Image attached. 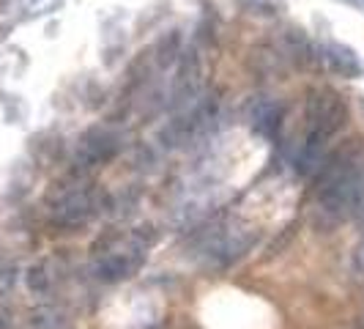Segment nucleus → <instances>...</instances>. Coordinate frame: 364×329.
I'll return each mask as SVG.
<instances>
[{"instance_id":"obj_5","label":"nucleus","mask_w":364,"mask_h":329,"mask_svg":"<svg viewBox=\"0 0 364 329\" xmlns=\"http://www.w3.org/2000/svg\"><path fill=\"white\" fill-rule=\"evenodd\" d=\"M326 61L337 69V72L343 74H359V61H356V55L350 53L348 47H340V44H331L328 47V55Z\"/></svg>"},{"instance_id":"obj_7","label":"nucleus","mask_w":364,"mask_h":329,"mask_svg":"<svg viewBox=\"0 0 364 329\" xmlns=\"http://www.w3.org/2000/svg\"><path fill=\"white\" fill-rule=\"evenodd\" d=\"M60 0H22V6H25V11L31 14V17H38V14H47L50 9H55Z\"/></svg>"},{"instance_id":"obj_1","label":"nucleus","mask_w":364,"mask_h":329,"mask_svg":"<svg viewBox=\"0 0 364 329\" xmlns=\"http://www.w3.org/2000/svg\"><path fill=\"white\" fill-rule=\"evenodd\" d=\"M321 209L337 219L364 217V154L328 164L318 189Z\"/></svg>"},{"instance_id":"obj_6","label":"nucleus","mask_w":364,"mask_h":329,"mask_svg":"<svg viewBox=\"0 0 364 329\" xmlns=\"http://www.w3.org/2000/svg\"><path fill=\"white\" fill-rule=\"evenodd\" d=\"M279 124V108H274V105H260L255 110V127L257 129H274Z\"/></svg>"},{"instance_id":"obj_2","label":"nucleus","mask_w":364,"mask_h":329,"mask_svg":"<svg viewBox=\"0 0 364 329\" xmlns=\"http://www.w3.org/2000/svg\"><path fill=\"white\" fill-rule=\"evenodd\" d=\"M348 108L334 91H318L307 102V135L296 154V167L301 173H312L321 164V154L326 140L346 127Z\"/></svg>"},{"instance_id":"obj_8","label":"nucleus","mask_w":364,"mask_h":329,"mask_svg":"<svg viewBox=\"0 0 364 329\" xmlns=\"http://www.w3.org/2000/svg\"><path fill=\"white\" fill-rule=\"evenodd\" d=\"M356 269L364 272V239H362V244L356 247Z\"/></svg>"},{"instance_id":"obj_4","label":"nucleus","mask_w":364,"mask_h":329,"mask_svg":"<svg viewBox=\"0 0 364 329\" xmlns=\"http://www.w3.org/2000/svg\"><path fill=\"white\" fill-rule=\"evenodd\" d=\"M115 143H118V137L107 132V129H91L85 137H82V143L77 148V160H82L85 164H96L102 162V160H107L115 154Z\"/></svg>"},{"instance_id":"obj_3","label":"nucleus","mask_w":364,"mask_h":329,"mask_svg":"<svg viewBox=\"0 0 364 329\" xmlns=\"http://www.w3.org/2000/svg\"><path fill=\"white\" fill-rule=\"evenodd\" d=\"M93 214V198L88 189L72 187L53 201V217L60 225H82Z\"/></svg>"}]
</instances>
